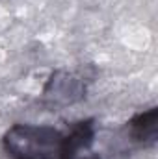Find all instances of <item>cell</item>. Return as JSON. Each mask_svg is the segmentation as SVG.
I'll return each mask as SVG.
<instances>
[{
	"instance_id": "6da1fadb",
	"label": "cell",
	"mask_w": 158,
	"mask_h": 159,
	"mask_svg": "<svg viewBox=\"0 0 158 159\" xmlns=\"http://www.w3.org/2000/svg\"><path fill=\"white\" fill-rule=\"evenodd\" d=\"M63 135L50 126L15 124L4 137L11 159H60Z\"/></svg>"
},
{
	"instance_id": "7a4b0ae2",
	"label": "cell",
	"mask_w": 158,
	"mask_h": 159,
	"mask_svg": "<svg viewBox=\"0 0 158 159\" xmlns=\"http://www.w3.org/2000/svg\"><path fill=\"white\" fill-rule=\"evenodd\" d=\"M156 120H158V109L151 107L149 111H143L136 115L130 120V133L134 141L140 143H155L156 139Z\"/></svg>"
},
{
	"instance_id": "3957f363",
	"label": "cell",
	"mask_w": 158,
	"mask_h": 159,
	"mask_svg": "<svg viewBox=\"0 0 158 159\" xmlns=\"http://www.w3.org/2000/svg\"><path fill=\"white\" fill-rule=\"evenodd\" d=\"M86 150H89V148H86ZM86 150H80V152L71 154V156H63V157H60V159H101L97 154H91V152H87V154L82 156V152H86Z\"/></svg>"
}]
</instances>
